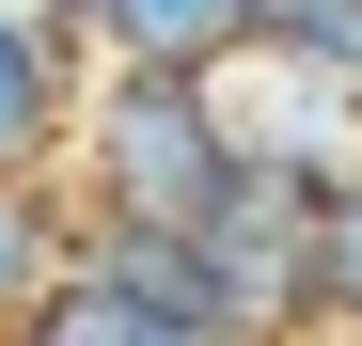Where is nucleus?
Listing matches in <instances>:
<instances>
[{"label":"nucleus","mask_w":362,"mask_h":346,"mask_svg":"<svg viewBox=\"0 0 362 346\" xmlns=\"http://www.w3.org/2000/svg\"><path fill=\"white\" fill-rule=\"evenodd\" d=\"M236 173H252V142H236V95L221 79L110 64L79 95V189H95V220H127V237H205V220L236 205Z\"/></svg>","instance_id":"obj_1"},{"label":"nucleus","mask_w":362,"mask_h":346,"mask_svg":"<svg viewBox=\"0 0 362 346\" xmlns=\"http://www.w3.org/2000/svg\"><path fill=\"white\" fill-rule=\"evenodd\" d=\"M32 16H64V32H95V0H32Z\"/></svg>","instance_id":"obj_7"},{"label":"nucleus","mask_w":362,"mask_h":346,"mask_svg":"<svg viewBox=\"0 0 362 346\" xmlns=\"http://www.w3.org/2000/svg\"><path fill=\"white\" fill-rule=\"evenodd\" d=\"M64 268H79V252L47 237V205L16 189V173H0V346L32 330V299H47V283H64Z\"/></svg>","instance_id":"obj_5"},{"label":"nucleus","mask_w":362,"mask_h":346,"mask_svg":"<svg viewBox=\"0 0 362 346\" xmlns=\"http://www.w3.org/2000/svg\"><path fill=\"white\" fill-rule=\"evenodd\" d=\"M252 47L331 79V95H362V0H252Z\"/></svg>","instance_id":"obj_4"},{"label":"nucleus","mask_w":362,"mask_h":346,"mask_svg":"<svg viewBox=\"0 0 362 346\" xmlns=\"http://www.w3.org/2000/svg\"><path fill=\"white\" fill-rule=\"evenodd\" d=\"M346 346H362V330H346Z\"/></svg>","instance_id":"obj_8"},{"label":"nucleus","mask_w":362,"mask_h":346,"mask_svg":"<svg viewBox=\"0 0 362 346\" xmlns=\"http://www.w3.org/2000/svg\"><path fill=\"white\" fill-rule=\"evenodd\" d=\"M64 110H79V32L32 16V0H0V173H16V189H32V157L64 142Z\"/></svg>","instance_id":"obj_2"},{"label":"nucleus","mask_w":362,"mask_h":346,"mask_svg":"<svg viewBox=\"0 0 362 346\" xmlns=\"http://www.w3.org/2000/svg\"><path fill=\"white\" fill-rule=\"evenodd\" d=\"M315 315H331V330H362V173L315 205Z\"/></svg>","instance_id":"obj_6"},{"label":"nucleus","mask_w":362,"mask_h":346,"mask_svg":"<svg viewBox=\"0 0 362 346\" xmlns=\"http://www.w3.org/2000/svg\"><path fill=\"white\" fill-rule=\"evenodd\" d=\"M95 47H110V64H189V79H221L236 47H252V0H95Z\"/></svg>","instance_id":"obj_3"}]
</instances>
